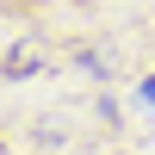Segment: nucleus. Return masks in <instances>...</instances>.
Returning a JSON list of instances; mask_svg holds the SVG:
<instances>
[{
  "instance_id": "obj_1",
  "label": "nucleus",
  "mask_w": 155,
  "mask_h": 155,
  "mask_svg": "<svg viewBox=\"0 0 155 155\" xmlns=\"http://www.w3.org/2000/svg\"><path fill=\"white\" fill-rule=\"evenodd\" d=\"M143 93H149V99H155V81H149V87H143Z\"/></svg>"
}]
</instances>
